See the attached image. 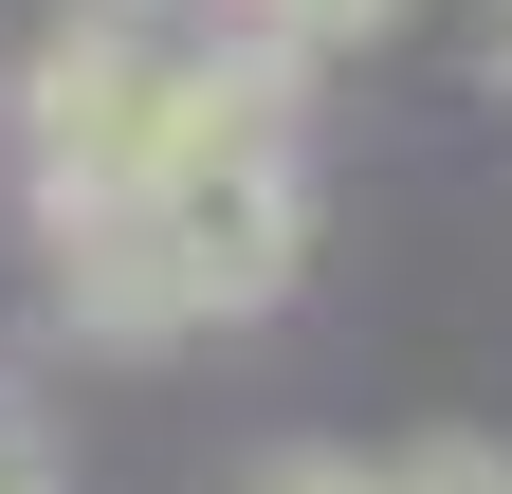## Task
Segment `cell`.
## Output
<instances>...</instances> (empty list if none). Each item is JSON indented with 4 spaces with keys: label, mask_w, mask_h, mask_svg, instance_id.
I'll use <instances>...</instances> for the list:
<instances>
[{
    "label": "cell",
    "mask_w": 512,
    "mask_h": 494,
    "mask_svg": "<svg viewBox=\"0 0 512 494\" xmlns=\"http://www.w3.org/2000/svg\"><path fill=\"white\" fill-rule=\"evenodd\" d=\"M220 19L183 0H92V19L37 37L19 74V147H37V220H92V202H147V183L220 129Z\"/></svg>",
    "instance_id": "cell-1"
},
{
    "label": "cell",
    "mask_w": 512,
    "mask_h": 494,
    "mask_svg": "<svg viewBox=\"0 0 512 494\" xmlns=\"http://www.w3.org/2000/svg\"><path fill=\"white\" fill-rule=\"evenodd\" d=\"M256 37H293V55H366V37H403V0H238Z\"/></svg>",
    "instance_id": "cell-2"
},
{
    "label": "cell",
    "mask_w": 512,
    "mask_h": 494,
    "mask_svg": "<svg viewBox=\"0 0 512 494\" xmlns=\"http://www.w3.org/2000/svg\"><path fill=\"white\" fill-rule=\"evenodd\" d=\"M384 494H512L494 440H421V458H384Z\"/></svg>",
    "instance_id": "cell-3"
},
{
    "label": "cell",
    "mask_w": 512,
    "mask_h": 494,
    "mask_svg": "<svg viewBox=\"0 0 512 494\" xmlns=\"http://www.w3.org/2000/svg\"><path fill=\"white\" fill-rule=\"evenodd\" d=\"M238 494H384V476H366V458H330V440H293V458H256Z\"/></svg>",
    "instance_id": "cell-4"
},
{
    "label": "cell",
    "mask_w": 512,
    "mask_h": 494,
    "mask_svg": "<svg viewBox=\"0 0 512 494\" xmlns=\"http://www.w3.org/2000/svg\"><path fill=\"white\" fill-rule=\"evenodd\" d=\"M476 74H494V92H512V0H494V19H476Z\"/></svg>",
    "instance_id": "cell-5"
},
{
    "label": "cell",
    "mask_w": 512,
    "mask_h": 494,
    "mask_svg": "<svg viewBox=\"0 0 512 494\" xmlns=\"http://www.w3.org/2000/svg\"><path fill=\"white\" fill-rule=\"evenodd\" d=\"M0 494H37V476H0Z\"/></svg>",
    "instance_id": "cell-6"
}]
</instances>
